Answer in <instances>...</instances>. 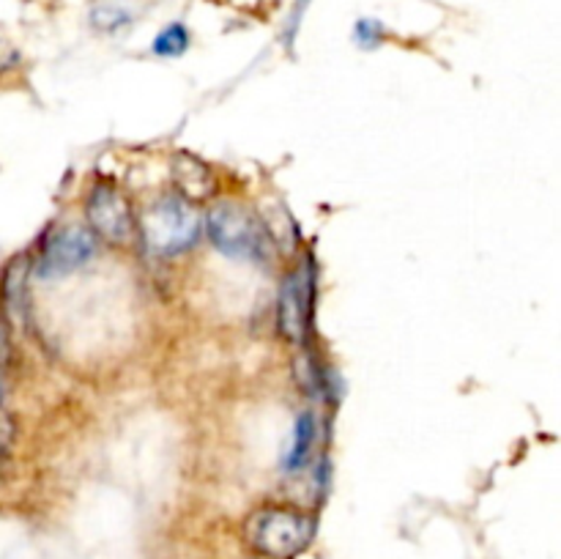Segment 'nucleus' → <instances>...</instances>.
<instances>
[{
    "mask_svg": "<svg viewBox=\"0 0 561 559\" xmlns=\"http://www.w3.org/2000/svg\"><path fill=\"white\" fill-rule=\"evenodd\" d=\"M85 219L93 236L107 244L124 247L137 236V214L129 197L115 184H93L85 197Z\"/></svg>",
    "mask_w": 561,
    "mask_h": 559,
    "instance_id": "39448f33",
    "label": "nucleus"
},
{
    "mask_svg": "<svg viewBox=\"0 0 561 559\" xmlns=\"http://www.w3.org/2000/svg\"><path fill=\"white\" fill-rule=\"evenodd\" d=\"M312 310H316V266L307 261L305 269L285 277L283 290H279L277 327L288 343L305 345L312 327Z\"/></svg>",
    "mask_w": 561,
    "mask_h": 559,
    "instance_id": "423d86ee",
    "label": "nucleus"
},
{
    "mask_svg": "<svg viewBox=\"0 0 561 559\" xmlns=\"http://www.w3.org/2000/svg\"><path fill=\"white\" fill-rule=\"evenodd\" d=\"M316 515L296 504H263L247 518L244 537L261 559H294L316 537Z\"/></svg>",
    "mask_w": 561,
    "mask_h": 559,
    "instance_id": "f257e3e1",
    "label": "nucleus"
},
{
    "mask_svg": "<svg viewBox=\"0 0 561 559\" xmlns=\"http://www.w3.org/2000/svg\"><path fill=\"white\" fill-rule=\"evenodd\" d=\"M3 453H5V442H3V436H0V460H3Z\"/></svg>",
    "mask_w": 561,
    "mask_h": 559,
    "instance_id": "2eb2a0df",
    "label": "nucleus"
},
{
    "mask_svg": "<svg viewBox=\"0 0 561 559\" xmlns=\"http://www.w3.org/2000/svg\"><path fill=\"white\" fill-rule=\"evenodd\" d=\"M173 179L175 186H179V195L184 201H201V197L211 195L214 190V179H211V170L208 164H203L197 157H190V153H181L175 157L173 164Z\"/></svg>",
    "mask_w": 561,
    "mask_h": 559,
    "instance_id": "0eeeda50",
    "label": "nucleus"
},
{
    "mask_svg": "<svg viewBox=\"0 0 561 559\" xmlns=\"http://www.w3.org/2000/svg\"><path fill=\"white\" fill-rule=\"evenodd\" d=\"M318 433V420L312 411H301L294 422V433H290V447L283 458V469L288 475H296V471L305 469V464L310 460L312 444H316Z\"/></svg>",
    "mask_w": 561,
    "mask_h": 559,
    "instance_id": "6e6552de",
    "label": "nucleus"
},
{
    "mask_svg": "<svg viewBox=\"0 0 561 559\" xmlns=\"http://www.w3.org/2000/svg\"><path fill=\"white\" fill-rule=\"evenodd\" d=\"M190 27H186L184 22H170V25H164L162 31L157 33V38H153L151 44V53L157 55V58H181V55L190 49Z\"/></svg>",
    "mask_w": 561,
    "mask_h": 559,
    "instance_id": "1a4fd4ad",
    "label": "nucleus"
},
{
    "mask_svg": "<svg viewBox=\"0 0 561 559\" xmlns=\"http://www.w3.org/2000/svg\"><path fill=\"white\" fill-rule=\"evenodd\" d=\"M255 559H261V557H255Z\"/></svg>",
    "mask_w": 561,
    "mask_h": 559,
    "instance_id": "dca6fc26",
    "label": "nucleus"
},
{
    "mask_svg": "<svg viewBox=\"0 0 561 559\" xmlns=\"http://www.w3.org/2000/svg\"><path fill=\"white\" fill-rule=\"evenodd\" d=\"M307 5H310V0H296L294 11H290V22H288V42H294V33H296V27H299L301 14H305Z\"/></svg>",
    "mask_w": 561,
    "mask_h": 559,
    "instance_id": "f8f14e48",
    "label": "nucleus"
},
{
    "mask_svg": "<svg viewBox=\"0 0 561 559\" xmlns=\"http://www.w3.org/2000/svg\"><path fill=\"white\" fill-rule=\"evenodd\" d=\"M208 241L233 261H263L268 252V233L255 214L241 203L222 201L206 217Z\"/></svg>",
    "mask_w": 561,
    "mask_h": 559,
    "instance_id": "7ed1b4c3",
    "label": "nucleus"
},
{
    "mask_svg": "<svg viewBox=\"0 0 561 559\" xmlns=\"http://www.w3.org/2000/svg\"><path fill=\"white\" fill-rule=\"evenodd\" d=\"M383 36H387V27L378 20H370V16H365V20L354 25V42L362 49H376L383 42Z\"/></svg>",
    "mask_w": 561,
    "mask_h": 559,
    "instance_id": "9b49d317",
    "label": "nucleus"
},
{
    "mask_svg": "<svg viewBox=\"0 0 561 559\" xmlns=\"http://www.w3.org/2000/svg\"><path fill=\"white\" fill-rule=\"evenodd\" d=\"M91 22L99 27V31L104 33H118L121 27L131 25V14L126 9H121V5H113V3H99L96 9L91 11Z\"/></svg>",
    "mask_w": 561,
    "mask_h": 559,
    "instance_id": "9d476101",
    "label": "nucleus"
},
{
    "mask_svg": "<svg viewBox=\"0 0 561 559\" xmlns=\"http://www.w3.org/2000/svg\"><path fill=\"white\" fill-rule=\"evenodd\" d=\"M14 60H16V53L3 42V38H0V69H9Z\"/></svg>",
    "mask_w": 561,
    "mask_h": 559,
    "instance_id": "ddd939ff",
    "label": "nucleus"
},
{
    "mask_svg": "<svg viewBox=\"0 0 561 559\" xmlns=\"http://www.w3.org/2000/svg\"><path fill=\"white\" fill-rule=\"evenodd\" d=\"M3 398H5V387H3V378H0V406H3Z\"/></svg>",
    "mask_w": 561,
    "mask_h": 559,
    "instance_id": "4468645a",
    "label": "nucleus"
},
{
    "mask_svg": "<svg viewBox=\"0 0 561 559\" xmlns=\"http://www.w3.org/2000/svg\"><path fill=\"white\" fill-rule=\"evenodd\" d=\"M93 252H96L93 230L82 223H64L44 236L33 272L42 280L64 277V274H71L80 266H85L93 258Z\"/></svg>",
    "mask_w": 561,
    "mask_h": 559,
    "instance_id": "20e7f679",
    "label": "nucleus"
},
{
    "mask_svg": "<svg viewBox=\"0 0 561 559\" xmlns=\"http://www.w3.org/2000/svg\"><path fill=\"white\" fill-rule=\"evenodd\" d=\"M137 236L142 239L148 255L175 258L201 239V217L190 201L181 195H162L137 219Z\"/></svg>",
    "mask_w": 561,
    "mask_h": 559,
    "instance_id": "f03ea898",
    "label": "nucleus"
}]
</instances>
